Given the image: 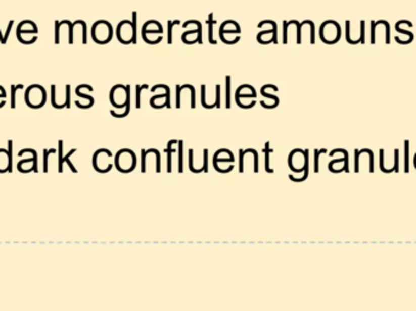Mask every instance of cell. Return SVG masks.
Returning a JSON list of instances; mask_svg holds the SVG:
<instances>
[{
  "label": "cell",
  "instance_id": "5bb4252c",
  "mask_svg": "<svg viewBox=\"0 0 416 311\" xmlns=\"http://www.w3.org/2000/svg\"><path fill=\"white\" fill-rule=\"evenodd\" d=\"M178 141L176 140H170L167 143V172H172V154L175 152L174 145H176Z\"/></svg>",
  "mask_w": 416,
  "mask_h": 311
},
{
  "label": "cell",
  "instance_id": "ba28073f",
  "mask_svg": "<svg viewBox=\"0 0 416 311\" xmlns=\"http://www.w3.org/2000/svg\"><path fill=\"white\" fill-rule=\"evenodd\" d=\"M112 157V153L109 149H99L94 153L93 157V166L95 170L99 173H107L112 169V164L109 162L110 158Z\"/></svg>",
  "mask_w": 416,
  "mask_h": 311
},
{
  "label": "cell",
  "instance_id": "7c38bea8",
  "mask_svg": "<svg viewBox=\"0 0 416 311\" xmlns=\"http://www.w3.org/2000/svg\"><path fill=\"white\" fill-rule=\"evenodd\" d=\"M62 145H64V142H62L61 140H60V141H59V172H60V173L62 172V166H64L65 162H67L68 167H70L72 172L77 173V169L74 168V166H73V164H72V162L70 161V157H71L72 154L74 153V152L77 151V149H76V148L71 149V151L68 152L67 154L64 156V154H62V149H64V146H62Z\"/></svg>",
  "mask_w": 416,
  "mask_h": 311
},
{
  "label": "cell",
  "instance_id": "603a6c76",
  "mask_svg": "<svg viewBox=\"0 0 416 311\" xmlns=\"http://www.w3.org/2000/svg\"><path fill=\"white\" fill-rule=\"evenodd\" d=\"M178 153H179V156H178V169H179V172L180 173H182V141L180 140V141H178Z\"/></svg>",
  "mask_w": 416,
  "mask_h": 311
},
{
  "label": "cell",
  "instance_id": "ffe728a7",
  "mask_svg": "<svg viewBox=\"0 0 416 311\" xmlns=\"http://www.w3.org/2000/svg\"><path fill=\"white\" fill-rule=\"evenodd\" d=\"M129 111H130V100L128 101L127 105H125L124 111H123V112H122V113H117V112H116V111H113V110H111L110 113H111V115H112L113 117H116V118H124L125 116H128V113H129Z\"/></svg>",
  "mask_w": 416,
  "mask_h": 311
},
{
  "label": "cell",
  "instance_id": "8992f818",
  "mask_svg": "<svg viewBox=\"0 0 416 311\" xmlns=\"http://www.w3.org/2000/svg\"><path fill=\"white\" fill-rule=\"evenodd\" d=\"M116 167L119 172L122 173H129L135 169L136 166V157L135 153L130 149H122L116 154Z\"/></svg>",
  "mask_w": 416,
  "mask_h": 311
},
{
  "label": "cell",
  "instance_id": "2e32d148",
  "mask_svg": "<svg viewBox=\"0 0 416 311\" xmlns=\"http://www.w3.org/2000/svg\"><path fill=\"white\" fill-rule=\"evenodd\" d=\"M274 149L270 148V142H265L264 145V153H265V170L268 173H274V169L270 168V154L273 153Z\"/></svg>",
  "mask_w": 416,
  "mask_h": 311
},
{
  "label": "cell",
  "instance_id": "30bf717a",
  "mask_svg": "<svg viewBox=\"0 0 416 311\" xmlns=\"http://www.w3.org/2000/svg\"><path fill=\"white\" fill-rule=\"evenodd\" d=\"M163 28L158 21L150 20L148 22L144 23L142 28V37H146V35H157L162 34Z\"/></svg>",
  "mask_w": 416,
  "mask_h": 311
},
{
  "label": "cell",
  "instance_id": "cb8c5ba5",
  "mask_svg": "<svg viewBox=\"0 0 416 311\" xmlns=\"http://www.w3.org/2000/svg\"><path fill=\"white\" fill-rule=\"evenodd\" d=\"M225 82H226V109H230V84H232V79H230V77L228 76L225 78Z\"/></svg>",
  "mask_w": 416,
  "mask_h": 311
},
{
  "label": "cell",
  "instance_id": "277c9868",
  "mask_svg": "<svg viewBox=\"0 0 416 311\" xmlns=\"http://www.w3.org/2000/svg\"><path fill=\"white\" fill-rule=\"evenodd\" d=\"M26 103L31 109H40L47 101V91L39 84H33L26 89L25 92Z\"/></svg>",
  "mask_w": 416,
  "mask_h": 311
},
{
  "label": "cell",
  "instance_id": "9c48e42d",
  "mask_svg": "<svg viewBox=\"0 0 416 311\" xmlns=\"http://www.w3.org/2000/svg\"><path fill=\"white\" fill-rule=\"evenodd\" d=\"M78 35H80V39H82V44H86V23L82 20H77L74 22H72L68 43L73 44L74 39H76V37H78Z\"/></svg>",
  "mask_w": 416,
  "mask_h": 311
},
{
  "label": "cell",
  "instance_id": "f1b7e54d",
  "mask_svg": "<svg viewBox=\"0 0 416 311\" xmlns=\"http://www.w3.org/2000/svg\"><path fill=\"white\" fill-rule=\"evenodd\" d=\"M405 172H409V142L405 141Z\"/></svg>",
  "mask_w": 416,
  "mask_h": 311
},
{
  "label": "cell",
  "instance_id": "7402d4cb",
  "mask_svg": "<svg viewBox=\"0 0 416 311\" xmlns=\"http://www.w3.org/2000/svg\"><path fill=\"white\" fill-rule=\"evenodd\" d=\"M326 149H315L314 151V170H315V173L319 172V157L321 153H325Z\"/></svg>",
  "mask_w": 416,
  "mask_h": 311
},
{
  "label": "cell",
  "instance_id": "44dd1931",
  "mask_svg": "<svg viewBox=\"0 0 416 311\" xmlns=\"http://www.w3.org/2000/svg\"><path fill=\"white\" fill-rule=\"evenodd\" d=\"M22 88H23L22 84L11 86V109H15V107H16V91Z\"/></svg>",
  "mask_w": 416,
  "mask_h": 311
},
{
  "label": "cell",
  "instance_id": "6da1fadb",
  "mask_svg": "<svg viewBox=\"0 0 416 311\" xmlns=\"http://www.w3.org/2000/svg\"><path fill=\"white\" fill-rule=\"evenodd\" d=\"M133 20H123L118 23L116 29V35L119 43L122 44H136V17L137 14L134 11L131 14Z\"/></svg>",
  "mask_w": 416,
  "mask_h": 311
},
{
  "label": "cell",
  "instance_id": "5b68a950",
  "mask_svg": "<svg viewBox=\"0 0 416 311\" xmlns=\"http://www.w3.org/2000/svg\"><path fill=\"white\" fill-rule=\"evenodd\" d=\"M241 29L240 26H239L238 22L233 20H228L225 22L221 23V26L219 27V38L223 43L225 44H235L240 40V37L238 34H240Z\"/></svg>",
  "mask_w": 416,
  "mask_h": 311
},
{
  "label": "cell",
  "instance_id": "8fae6325",
  "mask_svg": "<svg viewBox=\"0 0 416 311\" xmlns=\"http://www.w3.org/2000/svg\"><path fill=\"white\" fill-rule=\"evenodd\" d=\"M276 35H278V26H276V23H275L271 29H267V31L259 32L258 35H257V40H258V43L260 44H269V43L276 44L278 43Z\"/></svg>",
  "mask_w": 416,
  "mask_h": 311
},
{
  "label": "cell",
  "instance_id": "83f0119b",
  "mask_svg": "<svg viewBox=\"0 0 416 311\" xmlns=\"http://www.w3.org/2000/svg\"><path fill=\"white\" fill-rule=\"evenodd\" d=\"M215 95H217V100H215L214 106L217 109H220V86L217 85L215 86Z\"/></svg>",
  "mask_w": 416,
  "mask_h": 311
},
{
  "label": "cell",
  "instance_id": "f546056e",
  "mask_svg": "<svg viewBox=\"0 0 416 311\" xmlns=\"http://www.w3.org/2000/svg\"><path fill=\"white\" fill-rule=\"evenodd\" d=\"M197 43L199 44H202L203 40H202V25L201 23H197Z\"/></svg>",
  "mask_w": 416,
  "mask_h": 311
},
{
  "label": "cell",
  "instance_id": "d4e9b609",
  "mask_svg": "<svg viewBox=\"0 0 416 311\" xmlns=\"http://www.w3.org/2000/svg\"><path fill=\"white\" fill-rule=\"evenodd\" d=\"M55 149H49V151H48V149H44V172H48V160H49V154H52V153H55Z\"/></svg>",
  "mask_w": 416,
  "mask_h": 311
},
{
  "label": "cell",
  "instance_id": "9a60e30c",
  "mask_svg": "<svg viewBox=\"0 0 416 311\" xmlns=\"http://www.w3.org/2000/svg\"><path fill=\"white\" fill-rule=\"evenodd\" d=\"M197 23H199V21H197ZM181 40L184 41L185 44L197 43V27L196 28L189 29V31L185 32L184 34L181 35Z\"/></svg>",
  "mask_w": 416,
  "mask_h": 311
},
{
  "label": "cell",
  "instance_id": "4fadbf2b",
  "mask_svg": "<svg viewBox=\"0 0 416 311\" xmlns=\"http://www.w3.org/2000/svg\"><path fill=\"white\" fill-rule=\"evenodd\" d=\"M13 172V164L9 158V152L7 149L0 148V173Z\"/></svg>",
  "mask_w": 416,
  "mask_h": 311
},
{
  "label": "cell",
  "instance_id": "4316f807",
  "mask_svg": "<svg viewBox=\"0 0 416 311\" xmlns=\"http://www.w3.org/2000/svg\"><path fill=\"white\" fill-rule=\"evenodd\" d=\"M146 88H148V85L146 84L136 85V109H140V92Z\"/></svg>",
  "mask_w": 416,
  "mask_h": 311
},
{
  "label": "cell",
  "instance_id": "ac0fdd59",
  "mask_svg": "<svg viewBox=\"0 0 416 311\" xmlns=\"http://www.w3.org/2000/svg\"><path fill=\"white\" fill-rule=\"evenodd\" d=\"M14 21L11 20L10 22H9V25H8V27H7V32H5V34H3V32H2V29H0V43L2 44H5L8 41V38H9V35H10V32H11V29H13V26H14Z\"/></svg>",
  "mask_w": 416,
  "mask_h": 311
},
{
  "label": "cell",
  "instance_id": "7a4b0ae2",
  "mask_svg": "<svg viewBox=\"0 0 416 311\" xmlns=\"http://www.w3.org/2000/svg\"><path fill=\"white\" fill-rule=\"evenodd\" d=\"M16 37L20 43L31 45L38 39V26L31 20L21 21L16 28Z\"/></svg>",
  "mask_w": 416,
  "mask_h": 311
},
{
  "label": "cell",
  "instance_id": "d6986e66",
  "mask_svg": "<svg viewBox=\"0 0 416 311\" xmlns=\"http://www.w3.org/2000/svg\"><path fill=\"white\" fill-rule=\"evenodd\" d=\"M174 26H180V21L179 20L168 21V44L173 43V27Z\"/></svg>",
  "mask_w": 416,
  "mask_h": 311
},
{
  "label": "cell",
  "instance_id": "e0dca14e",
  "mask_svg": "<svg viewBox=\"0 0 416 311\" xmlns=\"http://www.w3.org/2000/svg\"><path fill=\"white\" fill-rule=\"evenodd\" d=\"M206 23L208 25V41L211 44H217V40L213 38V26L215 25V20H213V14L208 15V19L206 21Z\"/></svg>",
  "mask_w": 416,
  "mask_h": 311
},
{
  "label": "cell",
  "instance_id": "3957f363",
  "mask_svg": "<svg viewBox=\"0 0 416 311\" xmlns=\"http://www.w3.org/2000/svg\"><path fill=\"white\" fill-rule=\"evenodd\" d=\"M113 37L112 25L106 20H99L91 27V38L97 44L110 43Z\"/></svg>",
  "mask_w": 416,
  "mask_h": 311
},
{
  "label": "cell",
  "instance_id": "52a82bcc",
  "mask_svg": "<svg viewBox=\"0 0 416 311\" xmlns=\"http://www.w3.org/2000/svg\"><path fill=\"white\" fill-rule=\"evenodd\" d=\"M130 100V86L117 84L111 89L110 101L116 109H124L128 101Z\"/></svg>",
  "mask_w": 416,
  "mask_h": 311
},
{
  "label": "cell",
  "instance_id": "4dcf8cb0",
  "mask_svg": "<svg viewBox=\"0 0 416 311\" xmlns=\"http://www.w3.org/2000/svg\"><path fill=\"white\" fill-rule=\"evenodd\" d=\"M5 97H7V91H5V89L0 85V98L5 100Z\"/></svg>",
  "mask_w": 416,
  "mask_h": 311
},
{
  "label": "cell",
  "instance_id": "484cf974",
  "mask_svg": "<svg viewBox=\"0 0 416 311\" xmlns=\"http://www.w3.org/2000/svg\"><path fill=\"white\" fill-rule=\"evenodd\" d=\"M260 94H262L263 96H264V97H269V98H271V100L274 101V102H275V105H276V106H278V105H279V98H278L276 96H275V95H270V94H268V91L265 90V88H264V86H263V88H262V90H260Z\"/></svg>",
  "mask_w": 416,
  "mask_h": 311
}]
</instances>
